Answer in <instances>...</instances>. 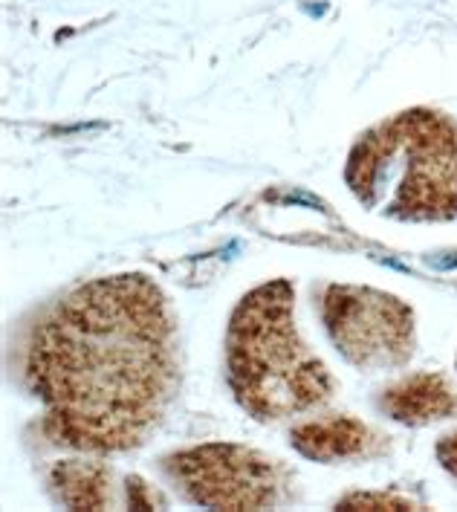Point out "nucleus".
Returning a JSON list of instances; mask_svg holds the SVG:
<instances>
[{
  "instance_id": "nucleus-1",
  "label": "nucleus",
  "mask_w": 457,
  "mask_h": 512,
  "mask_svg": "<svg viewBox=\"0 0 457 512\" xmlns=\"http://www.w3.org/2000/svg\"><path fill=\"white\" fill-rule=\"evenodd\" d=\"M27 379L55 443L87 455L131 452L180 391L177 316L142 272L93 278L32 330Z\"/></svg>"
},
{
  "instance_id": "nucleus-2",
  "label": "nucleus",
  "mask_w": 457,
  "mask_h": 512,
  "mask_svg": "<svg viewBox=\"0 0 457 512\" xmlns=\"http://www.w3.org/2000/svg\"><path fill=\"white\" fill-rule=\"evenodd\" d=\"M226 379L258 423H281L333 394V377L296 327V290L287 278L249 290L226 330Z\"/></svg>"
},
{
  "instance_id": "nucleus-3",
  "label": "nucleus",
  "mask_w": 457,
  "mask_h": 512,
  "mask_svg": "<svg viewBox=\"0 0 457 512\" xmlns=\"http://www.w3.org/2000/svg\"><path fill=\"white\" fill-rule=\"evenodd\" d=\"M345 183L368 212L403 223L457 217V122L437 110H405L356 139Z\"/></svg>"
},
{
  "instance_id": "nucleus-4",
  "label": "nucleus",
  "mask_w": 457,
  "mask_h": 512,
  "mask_svg": "<svg viewBox=\"0 0 457 512\" xmlns=\"http://www.w3.org/2000/svg\"><path fill=\"white\" fill-rule=\"evenodd\" d=\"M322 322L333 348L359 371H394L417 348L414 310L403 298L359 284L324 287Z\"/></svg>"
},
{
  "instance_id": "nucleus-5",
  "label": "nucleus",
  "mask_w": 457,
  "mask_h": 512,
  "mask_svg": "<svg viewBox=\"0 0 457 512\" xmlns=\"http://www.w3.org/2000/svg\"><path fill=\"white\" fill-rule=\"evenodd\" d=\"M162 472L191 504L206 510H267L287 486L278 460L238 443H206L168 455Z\"/></svg>"
},
{
  "instance_id": "nucleus-6",
  "label": "nucleus",
  "mask_w": 457,
  "mask_h": 512,
  "mask_svg": "<svg viewBox=\"0 0 457 512\" xmlns=\"http://www.w3.org/2000/svg\"><path fill=\"white\" fill-rule=\"evenodd\" d=\"M290 443L304 458L322 460V463L371 458L382 449L379 434L374 429H368L362 420H353V417H345V414L298 423L296 429L290 432Z\"/></svg>"
},
{
  "instance_id": "nucleus-7",
  "label": "nucleus",
  "mask_w": 457,
  "mask_h": 512,
  "mask_svg": "<svg viewBox=\"0 0 457 512\" xmlns=\"http://www.w3.org/2000/svg\"><path fill=\"white\" fill-rule=\"evenodd\" d=\"M379 408L403 426H429L457 414V394L443 374H411L382 391Z\"/></svg>"
},
{
  "instance_id": "nucleus-8",
  "label": "nucleus",
  "mask_w": 457,
  "mask_h": 512,
  "mask_svg": "<svg viewBox=\"0 0 457 512\" xmlns=\"http://www.w3.org/2000/svg\"><path fill=\"white\" fill-rule=\"evenodd\" d=\"M50 484L70 510H102L110 504V469L93 460H61L50 472Z\"/></svg>"
},
{
  "instance_id": "nucleus-9",
  "label": "nucleus",
  "mask_w": 457,
  "mask_h": 512,
  "mask_svg": "<svg viewBox=\"0 0 457 512\" xmlns=\"http://www.w3.org/2000/svg\"><path fill=\"white\" fill-rule=\"evenodd\" d=\"M342 510H420V504H414L411 498H397V495H382V492H356L348 495L342 504Z\"/></svg>"
},
{
  "instance_id": "nucleus-10",
  "label": "nucleus",
  "mask_w": 457,
  "mask_h": 512,
  "mask_svg": "<svg viewBox=\"0 0 457 512\" xmlns=\"http://www.w3.org/2000/svg\"><path fill=\"white\" fill-rule=\"evenodd\" d=\"M434 455L440 460V466L452 475L457 481V432L443 434L440 440H437V449H434Z\"/></svg>"
}]
</instances>
